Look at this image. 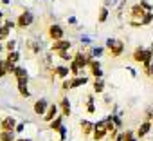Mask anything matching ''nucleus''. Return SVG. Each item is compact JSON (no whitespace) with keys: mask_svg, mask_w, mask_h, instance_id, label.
Segmentation results:
<instances>
[{"mask_svg":"<svg viewBox=\"0 0 153 141\" xmlns=\"http://www.w3.org/2000/svg\"><path fill=\"white\" fill-rule=\"evenodd\" d=\"M106 136H108V127H106V121L103 119V121H99V123L94 125V134H92V137H94V141H103Z\"/></svg>","mask_w":153,"mask_h":141,"instance_id":"3","label":"nucleus"},{"mask_svg":"<svg viewBox=\"0 0 153 141\" xmlns=\"http://www.w3.org/2000/svg\"><path fill=\"white\" fill-rule=\"evenodd\" d=\"M81 134H83V137H88L90 134H94V125L87 119L81 121Z\"/></svg>","mask_w":153,"mask_h":141,"instance_id":"11","label":"nucleus"},{"mask_svg":"<svg viewBox=\"0 0 153 141\" xmlns=\"http://www.w3.org/2000/svg\"><path fill=\"white\" fill-rule=\"evenodd\" d=\"M144 9H146V8H144L142 4H137V6H133V8H131L130 16H131V18H146V15H148V13H146Z\"/></svg>","mask_w":153,"mask_h":141,"instance_id":"8","label":"nucleus"},{"mask_svg":"<svg viewBox=\"0 0 153 141\" xmlns=\"http://www.w3.org/2000/svg\"><path fill=\"white\" fill-rule=\"evenodd\" d=\"M61 121H63V116H59V118L52 119L49 125H51V128H52V130H59V128H61Z\"/></svg>","mask_w":153,"mask_h":141,"instance_id":"23","label":"nucleus"},{"mask_svg":"<svg viewBox=\"0 0 153 141\" xmlns=\"http://www.w3.org/2000/svg\"><path fill=\"white\" fill-rule=\"evenodd\" d=\"M47 109H49V105H47L45 100H38V101L34 103V112L40 114V116H43V114L47 112Z\"/></svg>","mask_w":153,"mask_h":141,"instance_id":"10","label":"nucleus"},{"mask_svg":"<svg viewBox=\"0 0 153 141\" xmlns=\"http://www.w3.org/2000/svg\"><path fill=\"white\" fill-rule=\"evenodd\" d=\"M52 52H63V51H68L70 49V42H67V40H56V42H52Z\"/></svg>","mask_w":153,"mask_h":141,"instance_id":"7","label":"nucleus"},{"mask_svg":"<svg viewBox=\"0 0 153 141\" xmlns=\"http://www.w3.org/2000/svg\"><path fill=\"white\" fill-rule=\"evenodd\" d=\"M151 127H153V125H151V121H149V119L142 121V125L137 128V136H139V137H144V136H146V134L151 130Z\"/></svg>","mask_w":153,"mask_h":141,"instance_id":"9","label":"nucleus"},{"mask_svg":"<svg viewBox=\"0 0 153 141\" xmlns=\"http://www.w3.org/2000/svg\"><path fill=\"white\" fill-rule=\"evenodd\" d=\"M59 105H61V112H63V116H70V103H68V100L63 98Z\"/></svg>","mask_w":153,"mask_h":141,"instance_id":"21","label":"nucleus"},{"mask_svg":"<svg viewBox=\"0 0 153 141\" xmlns=\"http://www.w3.org/2000/svg\"><path fill=\"white\" fill-rule=\"evenodd\" d=\"M146 74H148V76H153V65L149 67V70H148V73H146Z\"/></svg>","mask_w":153,"mask_h":141,"instance_id":"31","label":"nucleus"},{"mask_svg":"<svg viewBox=\"0 0 153 141\" xmlns=\"http://www.w3.org/2000/svg\"><path fill=\"white\" fill-rule=\"evenodd\" d=\"M106 15H108V11L103 8V9H101V13H99V22H105V20H106Z\"/></svg>","mask_w":153,"mask_h":141,"instance_id":"27","label":"nucleus"},{"mask_svg":"<svg viewBox=\"0 0 153 141\" xmlns=\"http://www.w3.org/2000/svg\"><path fill=\"white\" fill-rule=\"evenodd\" d=\"M85 65H88V58H87V54H83V52H76L74 58H72V63H70V73H72L74 76H78L79 69H83Z\"/></svg>","mask_w":153,"mask_h":141,"instance_id":"1","label":"nucleus"},{"mask_svg":"<svg viewBox=\"0 0 153 141\" xmlns=\"http://www.w3.org/2000/svg\"><path fill=\"white\" fill-rule=\"evenodd\" d=\"M146 58H148V51H142L140 47L133 51V60H135V62H139V63H144V62H146Z\"/></svg>","mask_w":153,"mask_h":141,"instance_id":"12","label":"nucleus"},{"mask_svg":"<svg viewBox=\"0 0 153 141\" xmlns=\"http://www.w3.org/2000/svg\"><path fill=\"white\" fill-rule=\"evenodd\" d=\"M146 118H148V119L151 121V125H153V110H148V112H146Z\"/></svg>","mask_w":153,"mask_h":141,"instance_id":"30","label":"nucleus"},{"mask_svg":"<svg viewBox=\"0 0 153 141\" xmlns=\"http://www.w3.org/2000/svg\"><path fill=\"white\" fill-rule=\"evenodd\" d=\"M15 127H16V119L13 116H7L0 121V130H9V132H15Z\"/></svg>","mask_w":153,"mask_h":141,"instance_id":"6","label":"nucleus"},{"mask_svg":"<svg viewBox=\"0 0 153 141\" xmlns=\"http://www.w3.org/2000/svg\"><path fill=\"white\" fill-rule=\"evenodd\" d=\"M56 112H58V107L56 105H49V109H47V112L43 114V121H47V123H51L52 119H54V116H56Z\"/></svg>","mask_w":153,"mask_h":141,"instance_id":"14","label":"nucleus"},{"mask_svg":"<svg viewBox=\"0 0 153 141\" xmlns=\"http://www.w3.org/2000/svg\"><path fill=\"white\" fill-rule=\"evenodd\" d=\"M4 49H6V51H7V52H11V51H15V42H13V40H11V42H7V44H6V47H4Z\"/></svg>","mask_w":153,"mask_h":141,"instance_id":"28","label":"nucleus"},{"mask_svg":"<svg viewBox=\"0 0 153 141\" xmlns=\"http://www.w3.org/2000/svg\"><path fill=\"white\" fill-rule=\"evenodd\" d=\"M0 16H2V15H0Z\"/></svg>","mask_w":153,"mask_h":141,"instance_id":"34","label":"nucleus"},{"mask_svg":"<svg viewBox=\"0 0 153 141\" xmlns=\"http://www.w3.org/2000/svg\"><path fill=\"white\" fill-rule=\"evenodd\" d=\"M27 47H29L33 52H40V47H38V44H36L34 40H29V42H27Z\"/></svg>","mask_w":153,"mask_h":141,"instance_id":"25","label":"nucleus"},{"mask_svg":"<svg viewBox=\"0 0 153 141\" xmlns=\"http://www.w3.org/2000/svg\"><path fill=\"white\" fill-rule=\"evenodd\" d=\"M16 141H31V139H16Z\"/></svg>","mask_w":153,"mask_h":141,"instance_id":"32","label":"nucleus"},{"mask_svg":"<svg viewBox=\"0 0 153 141\" xmlns=\"http://www.w3.org/2000/svg\"><path fill=\"white\" fill-rule=\"evenodd\" d=\"M13 24L11 22H6L2 27H0V42H2V40H6L7 36H9V27H11Z\"/></svg>","mask_w":153,"mask_h":141,"instance_id":"16","label":"nucleus"},{"mask_svg":"<svg viewBox=\"0 0 153 141\" xmlns=\"http://www.w3.org/2000/svg\"><path fill=\"white\" fill-rule=\"evenodd\" d=\"M103 87H105L103 80H96V83H94V91H96V92H103Z\"/></svg>","mask_w":153,"mask_h":141,"instance_id":"26","label":"nucleus"},{"mask_svg":"<svg viewBox=\"0 0 153 141\" xmlns=\"http://www.w3.org/2000/svg\"><path fill=\"white\" fill-rule=\"evenodd\" d=\"M63 29L59 27V26H56V24H52L51 27H49V38L52 40V42H56V40H63Z\"/></svg>","mask_w":153,"mask_h":141,"instance_id":"5","label":"nucleus"},{"mask_svg":"<svg viewBox=\"0 0 153 141\" xmlns=\"http://www.w3.org/2000/svg\"><path fill=\"white\" fill-rule=\"evenodd\" d=\"M9 73V70H7V65H6V60H0V78H2V76H6Z\"/></svg>","mask_w":153,"mask_h":141,"instance_id":"24","label":"nucleus"},{"mask_svg":"<svg viewBox=\"0 0 153 141\" xmlns=\"http://www.w3.org/2000/svg\"><path fill=\"white\" fill-rule=\"evenodd\" d=\"M88 65H90V70H92V74H94L96 78H101V67H99V62H94V60H92Z\"/></svg>","mask_w":153,"mask_h":141,"instance_id":"17","label":"nucleus"},{"mask_svg":"<svg viewBox=\"0 0 153 141\" xmlns=\"http://www.w3.org/2000/svg\"><path fill=\"white\" fill-rule=\"evenodd\" d=\"M0 141H16L15 134L9 130H0Z\"/></svg>","mask_w":153,"mask_h":141,"instance_id":"18","label":"nucleus"},{"mask_svg":"<svg viewBox=\"0 0 153 141\" xmlns=\"http://www.w3.org/2000/svg\"><path fill=\"white\" fill-rule=\"evenodd\" d=\"M117 139H121V141H135V137H133V132H131V130H126V132L119 134V136H117Z\"/></svg>","mask_w":153,"mask_h":141,"instance_id":"22","label":"nucleus"},{"mask_svg":"<svg viewBox=\"0 0 153 141\" xmlns=\"http://www.w3.org/2000/svg\"><path fill=\"white\" fill-rule=\"evenodd\" d=\"M13 74H15L16 82H27V70H25L24 67H16Z\"/></svg>","mask_w":153,"mask_h":141,"instance_id":"13","label":"nucleus"},{"mask_svg":"<svg viewBox=\"0 0 153 141\" xmlns=\"http://www.w3.org/2000/svg\"><path fill=\"white\" fill-rule=\"evenodd\" d=\"M33 24V15L29 13V11H24L18 18H16V26L20 27V29H25V27H29Z\"/></svg>","mask_w":153,"mask_h":141,"instance_id":"4","label":"nucleus"},{"mask_svg":"<svg viewBox=\"0 0 153 141\" xmlns=\"http://www.w3.org/2000/svg\"><path fill=\"white\" fill-rule=\"evenodd\" d=\"M106 51L112 58H117L124 52V44L121 40H108L106 42Z\"/></svg>","mask_w":153,"mask_h":141,"instance_id":"2","label":"nucleus"},{"mask_svg":"<svg viewBox=\"0 0 153 141\" xmlns=\"http://www.w3.org/2000/svg\"><path fill=\"white\" fill-rule=\"evenodd\" d=\"M87 110H88L90 114L96 110V107H94V100H92V98H88V107H87Z\"/></svg>","mask_w":153,"mask_h":141,"instance_id":"29","label":"nucleus"},{"mask_svg":"<svg viewBox=\"0 0 153 141\" xmlns=\"http://www.w3.org/2000/svg\"><path fill=\"white\" fill-rule=\"evenodd\" d=\"M2 49H4V47H2V44H0V52H2Z\"/></svg>","mask_w":153,"mask_h":141,"instance_id":"33","label":"nucleus"},{"mask_svg":"<svg viewBox=\"0 0 153 141\" xmlns=\"http://www.w3.org/2000/svg\"><path fill=\"white\" fill-rule=\"evenodd\" d=\"M87 83V78H74V80H68V89H76V87H79V85H85Z\"/></svg>","mask_w":153,"mask_h":141,"instance_id":"15","label":"nucleus"},{"mask_svg":"<svg viewBox=\"0 0 153 141\" xmlns=\"http://www.w3.org/2000/svg\"><path fill=\"white\" fill-rule=\"evenodd\" d=\"M52 74H54V76H59V78H67V76H68V69H67V67H56V69L52 70Z\"/></svg>","mask_w":153,"mask_h":141,"instance_id":"19","label":"nucleus"},{"mask_svg":"<svg viewBox=\"0 0 153 141\" xmlns=\"http://www.w3.org/2000/svg\"><path fill=\"white\" fill-rule=\"evenodd\" d=\"M18 92L24 98H29V91H27V82H18Z\"/></svg>","mask_w":153,"mask_h":141,"instance_id":"20","label":"nucleus"}]
</instances>
